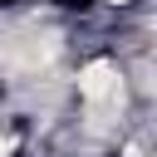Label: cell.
<instances>
[{
	"mask_svg": "<svg viewBox=\"0 0 157 157\" xmlns=\"http://www.w3.org/2000/svg\"><path fill=\"white\" fill-rule=\"evenodd\" d=\"M103 5H113V10H128V5H132V0H103Z\"/></svg>",
	"mask_w": 157,
	"mask_h": 157,
	"instance_id": "obj_3",
	"label": "cell"
},
{
	"mask_svg": "<svg viewBox=\"0 0 157 157\" xmlns=\"http://www.w3.org/2000/svg\"><path fill=\"white\" fill-rule=\"evenodd\" d=\"M25 152V132L20 128H0V157H20Z\"/></svg>",
	"mask_w": 157,
	"mask_h": 157,
	"instance_id": "obj_2",
	"label": "cell"
},
{
	"mask_svg": "<svg viewBox=\"0 0 157 157\" xmlns=\"http://www.w3.org/2000/svg\"><path fill=\"white\" fill-rule=\"evenodd\" d=\"M74 93H78V103H83V118L88 123H98V118H123V108H128V74H123V64L118 59H108V54H93V59H83L78 64V74H74Z\"/></svg>",
	"mask_w": 157,
	"mask_h": 157,
	"instance_id": "obj_1",
	"label": "cell"
}]
</instances>
